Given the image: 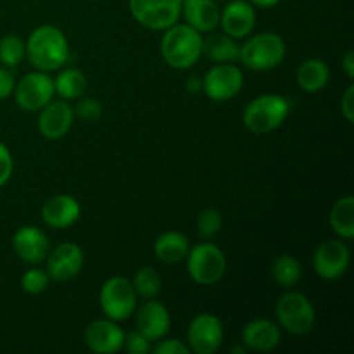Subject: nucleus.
<instances>
[{"mask_svg": "<svg viewBox=\"0 0 354 354\" xmlns=\"http://www.w3.org/2000/svg\"><path fill=\"white\" fill-rule=\"evenodd\" d=\"M26 57L37 71L50 73L61 69L69 59V44L59 28L41 24L24 41Z\"/></svg>", "mask_w": 354, "mask_h": 354, "instance_id": "f257e3e1", "label": "nucleus"}, {"mask_svg": "<svg viewBox=\"0 0 354 354\" xmlns=\"http://www.w3.org/2000/svg\"><path fill=\"white\" fill-rule=\"evenodd\" d=\"M161 55L173 69H189L203 55V33L187 23H175L165 30L161 38Z\"/></svg>", "mask_w": 354, "mask_h": 354, "instance_id": "f03ea898", "label": "nucleus"}, {"mask_svg": "<svg viewBox=\"0 0 354 354\" xmlns=\"http://www.w3.org/2000/svg\"><path fill=\"white\" fill-rule=\"evenodd\" d=\"M290 113V102L277 93H265L245 106L242 121L249 131L256 135L272 133L287 120Z\"/></svg>", "mask_w": 354, "mask_h": 354, "instance_id": "7ed1b4c3", "label": "nucleus"}, {"mask_svg": "<svg viewBox=\"0 0 354 354\" xmlns=\"http://www.w3.org/2000/svg\"><path fill=\"white\" fill-rule=\"evenodd\" d=\"M286 52L287 47L283 38L272 31H265L249 37L245 44L241 45L239 61L252 71H270L282 64Z\"/></svg>", "mask_w": 354, "mask_h": 354, "instance_id": "20e7f679", "label": "nucleus"}, {"mask_svg": "<svg viewBox=\"0 0 354 354\" xmlns=\"http://www.w3.org/2000/svg\"><path fill=\"white\" fill-rule=\"evenodd\" d=\"M187 272L201 286H214L227 272V258L218 245L211 242L190 248L187 254Z\"/></svg>", "mask_w": 354, "mask_h": 354, "instance_id": "39448f33", "label": "nucleus"}, {"mask_svg": "<svg viewBox=\"0 0 354 354\" xmlns=\"http://www.w3.org/2000/svg\"><path fill=\"white\" fill-rule=\"evenodd\" d=\"M277 318L280 327L294 335L310 334L317 324L313 304L297 290H290L280 297L277 303Z\"/></svg>", "mask_w": 354, "mask_h": 354, "instance_id": "423d86ee", "label": "nucleus"}, {"mask_svg": "<svg viewBox=\"0 0 354 354\" xmlns=\"http://www.w3.org/2000/svg\"><path fill=\"white\" fill-rule=\"evenodd\" d=\"M99 303L106 318L114 322H124L135 313L137 292L128 279L120 275L111 277L100 287Z\"/></svg>", "mask_w": 354, "mask_h": 354, "instance_id": "0eeeda50", "label": "nucleus"}, {"mask_svg": "<svg viewBox=\"0 0 354 354\" xmlns=\"http://www.w3.org/2000/svg\"><path fill=\"white\" fill-rule=\"evenodd\" d=\"M128 9L140 26L165 31L182 16V0H128Z\"/></svg>", "mask_w": 354, "mask_h": 354, "instance_id": "6e6552de", "label": "nucleus"}, {"mask_svg": "<svg viewBox=\"0 0 354 354\" xmlns=\"http://www.w3.org/2000/svg\"><path fill=\"white\" fill-rule=\"evenodd\" d=\"M54 80L44 71L28 73L14 85L12 95L17 106L28 113H37L54 97Z\"/></svg>", "mask_w": 354, "mask_h": 354, "instance_id": "1a4fd4ad", "label": "nucleus"}, {"mask_svg": "<svg viewBox=\"0 0 354 354\" xmlns=\"http://www.w3.org/2000/svg\"><path fill=\"white\" fill-rule=\"evenodd\" d=\"M244 75L234 62L214 64L203 78V92L214 102H225L241 93Z\"/></svg>", "mask_w": 354, "mask_h": 354, "instance_id": "9d476101", "label": "nucleus"}, {"mask_svg": "<svg viewBox=\"0 0 354 354\" xmlns=\"http://www.w3.org/2000/svg\"><path fill=\"white\" fill-rule=\"evenodd\" d=\"M225 339L223 324L211 313H199L187 328V346L196 354H214Z\"/></svg>", "mask_w": 354, "mask_h": 354, "instance_id": "9b49d317", "label": "nucleus"}, {"mask_svg": "<svg viewBox=\"0 0 354 354\" xmlns=\"http://www.w3.org/2000/svg\"><path fill=\"white\" fill-rule=\"evenodd\" d=\"M351 251L342 239H330L318 245L313 256V268L324 280H337L346 273Z\"/></svg>", "mask_w": 354, "mask_h": 354, "instance_id": "f8f14e48", "label": "nucleus"}, {"mask_svg": "<svg viewBox=\"0 0 354 354\" xmlns=\"http://www.w3.org/2000/svg\"><path fill=\"white\" fill-rule=\"evenodd\" d=\"M83 261H85V256L78 244L62 242V244L55 245L52 251H48L47 258H45V265H47L45 272L48 273L50 280L68 282L82 272Z\"/></svg>", "mask_w": 354, "mask_h": 354, "instance_id": "ddd939ff", "label": "nucleus"}, {"mask_svg": "<svg viewBox=\"0 0 354 354\" xmlns=\"http://www.w3.org/2000/svg\"><path fill=\"white\" fill-rule=\"evenodd\" d=\"M220 26L225 35L241 40L248 38L256 26V9L248 0H232L220 10Z\"/></svg>", "mask_w": 354, "mask_h": 354, "instance_id": "4468645a", "label": "nucleus"}, {"mask_svg": "<svg viewBox=\"0 0 354 354\" xmlns=\"http://www.w3.org/2000/svg\"><path fill=\"white\" fill-rule=\"evenodd\" d=\"M123 342L124 332L118 322L109 318L92 322L85 330V344L93 353L114 354L123 349Z\"/></svg>", "mask_w": 354, "mask_h": 354, "instance_id": "2eb2a0df", "label": "nucleus"}, {"mask_svg": "<svg viewBox=\"0 0 354 354\" xmlns=\"http://www.w3.org/2000/svg\"><path fill=\"white\" fill-rule=\"evenodd\" d=\"M12 248L17 258L28 265H38V263L45 261L48 251H50L47 235L33 225L17 228L12 237Z\"/></svg>", "mask_w": 354, "mask_h": 354, "instance_id": "dca6fc26", "label": "nucleus"}, {"mask_svg": "<svg viewBox=\"0 0 354 354\" xmlns=\"http://www.w3.org/2000/svg\"><path fill=\"white\" fill-rule=\"evenodd\" d=\"M75 121L73 107L64 100H55L48 102L47 106L40 109L38 116V131L48 140H59L69 133Z\"/></svg>", "mask_w": 354, "mask_h": 354, "instance_id": "f3484780", "label": "nucleus"}, {"mask_svg": "<svg viewBox=\"0 0 354 354\" xmlns=\"http://www.w3.org/2000/svg\"><path fill=\"white\" fill-rule=\"evenodd\" d=\"M171 325L168 308L154 299H145L137 313V330L151 342L166 337Z\"/></svg>", "mask_w": 354, "mask_h": 354, "instance_id": "a211bd4d", "label": "nucleus"}, {"mask_svg": "<svg viewBox=\"0 0 354 354\" xmlns=\"http://www.w3.org/2000/svg\"><path fill=\"white\" fill-rule=\"evenodd\" d=\"M80 214H82V206L75 197L68 194H57L50 197L41 207V220L47 227L55 230L73 227L80 220Z\"/></svg>", "mask_w": 354, "mask_h": 354, "instance_id": "6ab92c4d", "label": "nucleus"}, {"mask_svg": "<svg viewBox=\"0 0 354 354\" xmlns=\"http://www.w3.org/2000/svg\"><path fill=\"white\" fill-rule=\"evenodd\" d=\"M280 339H282L280 325L266 318L249 322L242 330V344L245 349L254 353L273 351L280 344Z\"/></svg>", "mask_w": 354, "mask_h": 354, "instance_id": "aec40b11", "label": "nucleus"}, {"mask_svg": "<svg viewBox=\"0 0 354 354\" xmlns=\"http://www.w3.org/2000/svg\"><path fill=\"white\" fill-rule=\"evenodd\" d=\"M182 16L199 33H211L220 24V7L214 0H182Z\"/></svg>", "mask_w": 354, "mask_h": 354, "instance_id": "412c9836", "label": "nucleus"}, {"mask_svg": "<svg viewBox=\"0 0 354 354\" xmlns=\"http://www.w3.org/2000/svg\"><path fill=\"white\" fill-rule=\"evenodd\" d=\"M189 251L190 242L182 232H165L154 242V256L166 265H175V263L183 261Z\"/></svg>", "mask_w": 354, "mask_h": 354, "instance_id": "4be33fe9", "label": "nucleus"}, {"mask_svg": "<svg viewBox=\"0 0 354 354\" xmlns=\"http://www.w3.org/2000/svg\"><path fill=\"white\" fill-rule=\"evenodd\" d=\"M296 82L303 92L317 93L324 90L330 82V69L322 59L310 57L301 62V66L297 68Z\"/></svg>", "mask_w": 354, "mask_h": 354, "instance_id": "5701e85b", "label": "nucleus"}, {"mask_svg": "<svg viewBox=\"0 0 354 354\" xmlns=\"http://www.w3.org/2000/svg\"><path fill=\"white\" fill-rule=\"evenodd\" d=\"M203 54L209 61L221 64V62H237L241 55V45L237 40L228 35H209L207 38H203Z\"/></svg>", "mask_w": 354, "mask_h": 354, "instance_id": "b1692460", "label": "nucleus"}, {"mask_svg": "<svg viewBox=\"0 0 354 354\" xmlns=\"http://www.w3.org/2000/svg\"><path fill=\"white\" fill-rule=\"evenodd\" d=\"M328 221H330L332 230L335 232L339 239L351 241L354 237V197L346 196L335 201L330 209Z\"/></svg>", "mask_w": 354, "mask_h": 354, "instance_id": "393cba45", "label": "nucleus"}, {"mask_svg": "<svg viewBox=\"0 0 354 354\" xmlns=\"http://www.w3.org/2000/svg\"><path fill=\"white\" fill-rule=\"evenodd\" d=\"M54 80V90L64 100H75L85 93L86 78L76 68H64Z\"/></svg>", "mask_w": 354, "mask_h": 354, "instance_id": "a878e982", "label": "nucleus"}, {"mask_svg": "<svg viewBox=\"0 0 354 354\" xmlns=\"http://www.w3.org/2000/svg\"><path fill=\"white\" fill-rule=\"evenodd\" d=\"M272 275L283 289H292L303 279V266L299 259L290 254H282L272 263Z\"/></svg>", "mask_w": 354, "mask_h": 354, "instance_id": "bb28decb", "label": "nucleus"}, {"mask_svg": "<svg viewBox=\"0 0 354 354\" xmlns=\"http://www.w3.org/2000/svg\"><path fill=\"white\" fill-rule=\"evenodd\" d=\"M131 286H133L135 292H137V297H142V299H154L161 292L162 280L158 270L152 268V266H142L135 273Z\"/></svg>", "mask_w": 354, "mask_h": 354, "instance_id": "cd10ccee", "label": "nucleus"}, {"mask_svg": "<svg viewBox=\"0 0 354 354\" xmlns=\"http://www.w3.org/2000/svg\"><path fill=\"white\" fill-rule=\"evenodd\" d=\"M24 57H26V47L17 35H6L0 40V64L6 68H16Z\"/></svg>", "mask_w": 354, "mask_h": 354, "instance_id": "c85d7f7f", "label": "nucleus"}, {"mask_svg": "<svg viewBox=\"0 0 354 354\" xmlns=\"http://www.w3.org/2000/svg\"><path fill=\"white\" fill-rule=\"evenodd\" d=\"M196 227L201 237L211 239L220 234L221 227H223V216L214 207H207V209H203L197 214Z\"/></svg>", "mask_w": 354, "mask_h": 354, "instance_id": "c756f323", "label": "nucleus"}, {"mask_svg": "<svg viewBox=\"0 0 354 354\" xmlns=\"http://www.w3.org/2000/svg\"><path fill=\"white\" fill-rule=\"evenodd\" d=\"M48 282H50V277H48V273L45 270L30 268L21 277V289L24 292L37 296V294H41L44 290H47Z\"/></svg>", "mask_w": 354, "mask_h": 354, "instance_id": "7c9ffc66", "label": "nucleus"}, {"mask_svg": "<svg viewBox=\"0 0 354 354\" xmlns=\"http://www.w3.org/2000/svg\"><path fill=\"white\" fill-rule=\"evenodd\" d=\"M102 104L100 100L93 99V97H88V99H82L76 107H73V113L78 120L85 121V123H90V121H97L102 116Z\"/></svg>", "mask_w": 354, "mask_h": 354, "instance_id": "2f4dec72", "label": "nucleus"}, {"mask_svg": "<svg viewBox=\"0 0 354 354\" xmlns=\"http://www.w3.org/2000/svg\"><path fill=\"white\" fill-rule=\"evenodd\" d=\"M123 349L130 354H147L152 351V346L151 341L137 330L130 332V334H124Z\"/></svg>", "mask_w": 354, "mask_h": 354, "instance_id": "473e14b6", "label": "nucleus"}, {"mask_svg": "<svg viewBox=\"0 0 354 354\" xmlns=\"http://www.w3.org/2000/svg\"><path fill=\"white\" fill-rule=\"evenodd\" d=\"M156 342H158V344L152 348V351L156 354H189L190 353L189 346H187L183 341H180V339L162 337Z\"/></svg>", "mask_w": 354, "mask_h": 354, "instance_id": "72a5a7b5", "label": "nucleus"}, {"mask_svg": "<svg viewBox=\"0 0 354 354\" xmlns=\"http://www.w3.org/2000/svg\"><path fill=\"white\" fill-rule=\"evenodd\" d=\"M14 171V161L12 154H10L9 147L0 142V187L6 185L10 180Z\"/></svg>", "mask_w": 354, "mask_h": 354, "instance_id": "f704fd0d", "label": "nucleus"}, {"mask_svg": "<svg viewBox=\"0 0 354 354\" xmlns=\"http://www.w3.org/2000/svg\"><path fill=\"white\" fill-rule=\"evenodd\" d=\"M14 85H16V82H14L12 73L6 66H0V100L12 95Z\"/></svg>", "mask_w": 354, "mask_h": 354, "instance_id": "c9c22d12", "label": "nucleus"}, {"mask_svg": "<svg viewBox=\"0 0 354 354\" xmlns=\"http://www.w3.org/2000/svg\"><path fill=\"white\" fill-rule=\"evenodd\" d=\"M341 113L342 116L346 118L348 123H353L354 121V86L349 85L346 88L344 95L341 97Z\"/></svg>", "mask_w": 354, "mask_h": 354, "instance_id": "e433bc0d", "label": "nucleus"}, {"mask_svg": "<svg viewBox=\"0 0 354 354\" xmlns=\"http://www.w3.org/2000/svg\"><path fill=\"white\" fill-rule=\"evenodd\" d=\"M342 69H344L346 76H348L349 80L354 78V52L353 50H348L344 54V57H342Z\"/></svg>", "mask_w": 354, "mask_h": 354, "instance_id": "4c0bfd02", "label": "nucleus"}, {"mask_svg": "<svg viewBox=\"0 0 354 354\" xmlns=\"http://www.w3.org/2000/svg\"><path fill=\"white\" fill-rule=\"evenodd\" d=\"M185 86L189 88V92L197 93V92H201V90H203V80H201L199 76H190V78L187 80Z\"/></svg>", "mask_w": 354, "mask_h": 354, "instance_id": "58836bf2", "label": "nucleus"}, {"mask_svg": "<svg viewBox=\"0 0 354 354\" xmlns=\"http://www.w3.org/2000/svg\"><path fill=\"white\" fill-rule=\"evenodd\" d=\"M251 2L254 7H261V9H272V7L279 6L282 0H248Z\"/></svg>", "mask_w": 354, "mask_h": 354, "instance_id": "ea45409f", "label": "nucleus"}, {"mask_svg": "<svg viewBox=\"0 0 354 354\" xmlns=\"http://www.w3.org/2000/svg\"><path fill=\"white\" fill-rule=\"evenodd\" d=\"M245 351H248V349L244 348V344H241V346H234V348L230 349V353H234V354H244Z\"/></svg>", "mask_w": 354, "mask_h": 354, "instance_id": "a19ab883", "label": "nucleus"}]
</instances>
